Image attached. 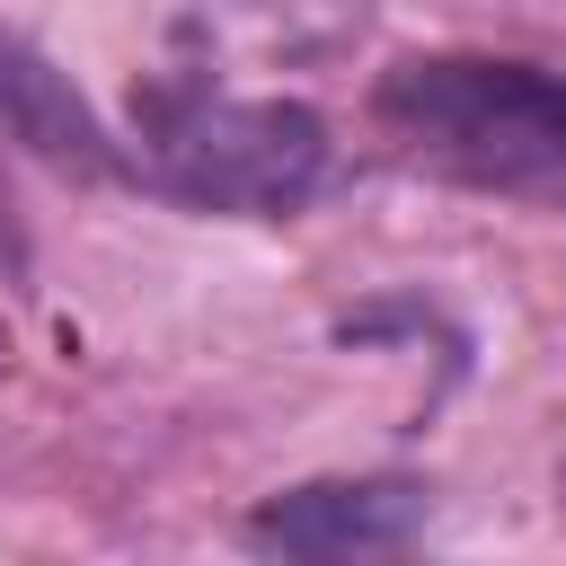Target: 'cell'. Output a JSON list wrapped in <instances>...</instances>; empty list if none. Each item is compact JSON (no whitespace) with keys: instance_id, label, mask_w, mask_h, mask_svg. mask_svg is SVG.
Here are the masks:
<instances>
[{"instance_id":"1","label":"cell","mask_w":566,"mask_h":566,"mask_svg":"<svg viewBox=\"0 0 566 566\" xmlns=\"http://www.w3.org/2000/svg\"><path fill=\"white\" fill-rule=\"evenodd\" d=\"M142 159L133 177L186 212L283 221L327 186V115L301 97H230L212 80H150L133 97Z\"/></svg>"},{"instance_id":"2","label":"cell","mask_w":566,"mask_h":566,"mask_svg":"<svg viewBox=\"0 0 566 566\" xmlns=\"http://www.w3.org/2000/svg\"><path fill=\"white\" fill-rule=\"evenodd\" d=\"M371 124L433 177L548 186L566 177V71L513 53H407L371 88Z\"/></svg>"},{"instance_id":"3","label":"cell","mask_w":566,"mask_h":566,"mask_svg":"<svg viewBox=\"0 0 566 566\" xmlns=\"http://www.w3.org/2000/svg\"><path fill=\"white\" fill-rule=\"evenodd\" d=\"M433 495L416 478H310L248 513V548L274 557H380L424 531Z\"/></svg>"},{"instance_id":"4","label":"cell","mask_w":566,"mask_h":566,"mask_svg":"<svg viewBox=\"0 0 566 566\" xmlns=\"http://www.w3.org/2000/svg\"><path fill=\"white\" fill-rule=\"evenodd\" d=\"M0 142L62 177H133V159L115 150L97 106L71 88V71L44 44H27L18 27H0Z\"/></svg>"},{"instance_id":"5","label":"cell","mask_w":566,"mask_h":566,"mask_svg":"<svg viewBox=\"0 0 566 566\" xmlns=\"http://www.w3.org/2000/svg\"><path fill=\"white\" fill-rule=\"evenodd\" d=\"M18 256V212H9V186H0V265Z\"/></svg>"},{"instance_id":"6","label":"cell","mask_w":566,"mask_h":566,"mask_svg":"<svg viewBox=\"0 0 566 566\" xmlns=\"http://www.w3.org/2000/svg\"><path fill=\"white\" fill-rule=\"evenodd\" d=\"M265 9H345V0H265Z\"/></svg>"}]
</instances>
